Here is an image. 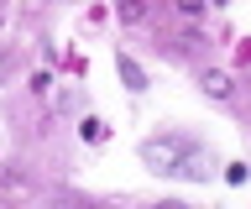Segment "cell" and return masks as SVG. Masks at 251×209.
I'll list each match as a JSON object with an SVG mask.
<instances>
[{
	"instance_id": "cell-9",
	"label": "cell",
	"mask_w": 251,
	"mask_h": 209,
	"mask_svg": "<svg viewBox=\"0 0 251 209\" xmlns=\"http://www.w3.org/2000/svg\"><path fill=\"white\" fill-rule=\"evenodd\" d=\"M74 209H100V204H74Z\"/></svg>"
},
{
	"instance_id": "cell-10",
	"label": "cell",
	"mask_w": 251,
	"mask_h": 209,
	"mask_svg": "<svg viewBox=\"0 0 251 209\" xmlns=\"http://www.w3.org/2000/svg\"><path fill=\"white\" fill-rule=\"evenodd\" d=\"M204 5H225V0H204Z\"/></svg>"
},
{
	"instance_id": "cell-3",
	"label": "cell",
	"mask_w": 251,
	"mask_h": 209,
	"mask_svg": "<svg viewBox=\"0 0 251 209\" xmlns=\"http://www.w3.org/2000/svg\"><path fill=\"white\" fill-rule=\"evenodd\" d=\"M115 68H121V79H126V89H136V94H141V89H147V73H141V63H131V58H126V52H121V58H115Z\"/></svg>"
},
{
	"instance_id": "cell-8",
	"label": "cell",
	"mask_w": 251,
	"mask_h": 209,
	"mask_svg": "<svg viewBox=\"0 0 251 209\" xmlns=\"http://www.w3.org/2000/svg\"><path fill=\"white\" fill-rule=\"evenodd\" d=\"M5 73H11V52L0 47V79H5Z\"/></svg>"
},
{
	"instance_id": "cell-5",
	"label": "cell",
	"mask_w": 251,
	"mask_h": 209,
	"mask_svg": "<svg viewBox=\"0 0 251 209\" xmlns=\"http://www.w3.org/2000/svg\"><path fill=\"white\" fill-rule=\"evenodd\" d=\"M78 136H84V141H105V120H100V115H89V120L78 126Z\"/></svg>"
},
{
	"instance_id": "cell-7",
	"label": "cell",
	"mask_w": 251,
	"mask_h": 209,
	"mask_svg": "<svg viewBox=\"0 0 251 209\" xmlns=\"http://www.w3.org/2000/svg\"><path fill=\"white\" fill-rule=\"evenodd\" d=\"M152 209H188L183 199H162V204H152Z\"/></svg>"
},
{
	"instance_id": "cell-6",
	"label": "cell",
	"mask_w": 251,
	"mask_h": 209,
	"mask_svg": "<svg viewBox=\"0 0 251 209\" xmlns=\"http://www.w3.org/2000/svg\"><path fill=\"white\" fill-rule=\"evenodd\" d=\"M178 11L183 16H204V0H178Z\"/></svg>"
},
{
	"instance_id": "cell-4",
	"label": "cell",
	"mask_w": 251,
	"mask_h": 209,
	"mask_svg": "<svg viewBox=\"0 0 251 209\" xmlns=\"http://www.w3.org/2000/svg\"><path fill=\"white\" fill-rule=\"evenodd\" d=\"M115 16H121L126 26H136V21H147V0H121V5H115Z\"/></svg>"
},
{
	"instance_id": "cell-1",
	"label": "cell",
	"mask_w": 251,
	"mask_h": 209,
	"mask_svg": "<svg viewBox=\"0 0 251 209\" xmlns=\"http://www.w3.org/2000/svg\"><path fill=\"white\" fill-rule=\"evenodd\" d=\"M141 162L152 173H188V178L204 173L194 141H183V136H152V141H141Z\"/></svg>"
},
{
	"instance_id": "cell-2",
	"label": "cell",
	"mask_w": 251,
	"mask_h": 209,
	"mask_svg": "<svg viewBox=\"0 0 251 209\" xmlns=\"http://www.w3.org/2000/svg\"><path fill=\"white\" fill-rule=\"evenodd\" d=\"M199 89H204L209 99H230V89H235V84H230V73H220V68H209V73L199 79Z\"/></svg>"
}]
</instances>
